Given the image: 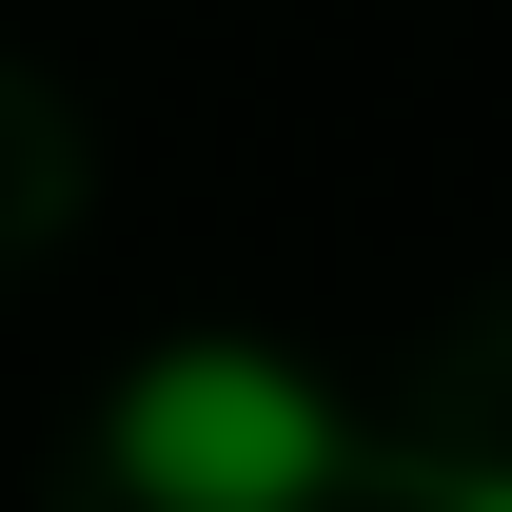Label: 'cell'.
Returning <instances> with one entry per match:
<instances>
[{
  "instance_id": "cell-1",
  "label": "cell",
  "mask_w": 512,
  "mask_h": 512,
  "mask_svg": "<svg viewBox=\"0 0 512 512\" xmlns=\"http://www.w3.org/2000/svg\"><path fill=\"white\" fill-rule=\"evenodd\" d=\"M99 453H119L138 512H335L355 493V414L276 335H158L99 414Z\"/></svg>"
},
{
  "instance_id": "cell-2",
  "label": "cell",
  "mask_w": 512,
  "mask_h": 512,
  "mask_svg": "<svg viewBox=\"0 0 512 512\" xmlns=\"http://www.w3.org/2000/svg\"><path fill=\"white\" fill-rule=\"evenodd\" d=\"M414 512H512V453H434V473H414Z\"/></svg>"
}]
</instances>
